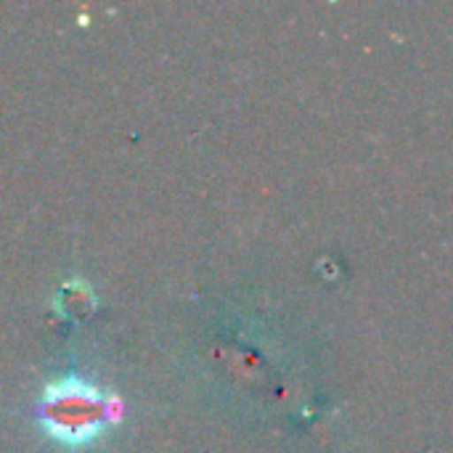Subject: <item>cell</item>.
Instances as JSON below:
<instances>
[{
  "label": "cell",
  "instance_id": "1",
  "mask_svg": "<svg viewBox=\"0 0 453 453\" xmlns=\"http://www.w3.org/2000/svg\"><path fill=\"white\" fill-rule=\"evenodd\" d=\"M114 403L117 401H109L96 385L66 377L45 385L37 417L50 441L69 451H82L106 435L114 419Z\"/></svg>",
  "mask_w": 453,
  "mask_h": 453
},
{
  "label": "cell",
  "instance_id": "2",
  "mask_svg": "<svg viewBox=\"0 0 453 453\" xmlns=\"http://www.w3.org/2000/svg\"><path fill=\"white\" fill-rule=\"evenodd\" d=\"M96 305V297L90 292V287L85 281H69L66 287H61L58 297H56V308L61 316H66L69 321L85 319Z\"/></svg>",
  "mask_w": 453,
  "mask_h": 453
}]
</instances>
